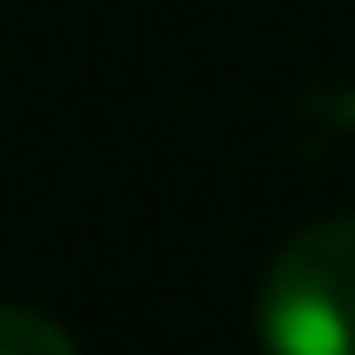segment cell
<instances>
[{
  "instance_id": "cell-1",
  "label": "cell",
  "mask_w": 355,
  "mask_h": 355,
  "mask_svg": "<svg viewBox=\"0 0 355 355\" xmlns=\"http://www.w3.org/2000/svg\"><path fill=\"white\" fill-rule=\"evenodd\" d=\"M254 327L268 355H355V218H319L283 239Z\"/></svg>"
},
{
  "instance_id": "cell-2",
  "label": "cell",
  "mask_w": 355,
  "mask_h": 355,
  "mask_svg": "<svg viewBox=\"0 0 355 355\" xmlns=\"http://www.w3.org/2000/svg\"><path fill=\"white\" fill-rule=\"evenodd\" d=\"M0 355H80L58 319L29 312V304H0Z\"/></svg>"
}]
</instances>
